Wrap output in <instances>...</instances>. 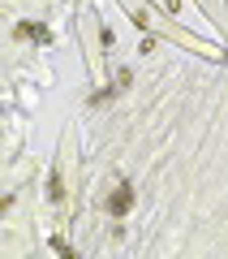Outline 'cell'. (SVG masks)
I'll use <instances>...</instances> for the list:
<instances>
[{"mask_svg": "<svg viewBox=\"0 0 228 259\" xmlns=\"http://www.w3.org/2000/svg\"><path fill=\"white\" fill-rule=\"evenodd\" d=\"M103 207H108L112 216H125L129 207H134V186H129V182H121V186H117V194H112V199H108Z\"/></svg>", "mask_w": 228, "mask_h": 259, "instance_id": "obj_1", "label": "cell"}, {"mask_svg": "<svg viewBox=\"0 0 228 259\" xmlns=\"http://www.w3.org/2000/svg\"><path fill=\"white\" fill-rule=\"evenodd\" d=\"M18 35H22V39H43V26H30V22H22Z\"/></svg>", "mask_w": 228, "mask_h": 259, "instance_id": "obj_2", "label": "cell"}, {"mask_svg": "<svg viewBox=\"0 0 228 259\" xmlns=\"http://www.w3.org/2000/svg\"><path fill=\"white\" fill-rule=\"evenodd\" d=\"M47 199H61V173L47 177Z\"/></svg>", "mask_w": 228, "mask_h": 259, "instance_id": "obj_3", "label": "cell"}]
</instances>
